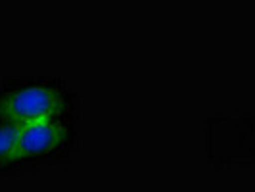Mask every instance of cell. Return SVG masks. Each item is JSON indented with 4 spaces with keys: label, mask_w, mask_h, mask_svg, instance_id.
I'll list each match as a JSON object with an SVG mask.
<instances>
[{
    "label": "cell",
    "mask_w": 255,
    "mask_h": 192,
    "mask_svg": "<svg viewBox=\"0 0 255 192\" xmlns=\"http://www.w3.org/2000/svg\"><path fill=\"white\" fill-rule=\"evenodd\" d=\"M62 110L60 96L48 87H25L6 96L0 104V112L15 125L52 121Z\"/></svg>",
    "instance_id": "cell-1"
},
{
    "label": "cell",
    "mask_w": 255,
    "mask_h": 192,
    "mask_svg": "<svg viewBox=\"0 0 255 192\" xmlns=\"http://www.w3.org/2000/svg\"><path fill=\"white\" fill-rule=\"evenodd\" d=\"M19 131H21V125H15V123L0 127V162L15 160V148H17Z\"/></svg>",
    "instance_id": "cell-3"
},
{
    "label": "cell",
    "mask_w": 255,
    "mask_h": 192,
    "mask_svg": "<svg viewBox=\"0 0 255 192\" xmlns=\"http://www.w3.org/2000/svg\"><path fill=\"white\" fill-rule=\"evenodd\" d=\"M64 139L65 129L56 119L21 125L17 148H15V160L52 152L64 142Z\"/></svg>",
    "instance_id": "cell-2"
}]
</instances>
